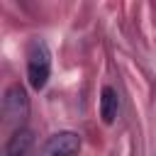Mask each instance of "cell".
I'll use <instances>...</instances> for the list:
<instances>
[{"label": "cell", "mask_w": 156, "mask_h": 156, "mask_svg": "<svg viewBox=\"0 0 156 156\" xmlns=\"http://www.w3.org/2000/svg\"><path fill=\"white\" fill-rule=\"evenodd\" d=\"M51 73V54L41 39H34L27 49V78L34 90H41Z\"/></svg>", "instance_id": "obj_1"}, {"label": "cell", "mask_w": 156, "mask_h": 156, "mask_svg": "<svg viewBox=\"0 0 156 156\" xmlns=\"http://www.w3.org/2000/svg\"><path fill=\"white\" fill-rule=\"evenodd\" d=\"M80 151V134L56 132L41 144V156H76Z\"/></svg>", "instance_id": "obj_2"}, {"label": "cell", "mask_w": 156, "mask_h": 156, "mask_svg": "<svg viewBox=\"0 0 156 156\" xmlns=\"http://www.w3.org/2000/svg\"><path fill=\"white\" fill-rule=\"evenodd\" d=\"M2 112L7 117V122L12 124H22L27 112H29V100L22 85H10L5 98H2Z\"/></svg>", "instance_id": "obj_3"}, {"label": "cell", "mask_w": 156, "mask_h": 156, "mask_svg": "<svg viewBox=\"0 0 156 156\" xmlns=\"http://www.w3.org/2000/svg\"><path fill=\"white\" fill-rule=\"evenodd\" d=\"M117 110H119V98H117V90L105 85L102 93H100V117L105 124H112L115 117H117Z\"/></svg>", "instance_id": "obj_4"}, {"label": "cell", "mask_w": 156, "mask_h": 156, "mask_svg": "<svg viewBox=\"0 0 156 156\" xmlns=\"http://www.w3.org/2000/svg\"><path fill=\"white\" fill-rule=\"evenodd\" d=\"M32 132L29 129H24V127H20L12 136H10V141H7V156H27L29 154V149H32Z\"/></svg>", "instance_id": "obj_5"}]
</instances>
